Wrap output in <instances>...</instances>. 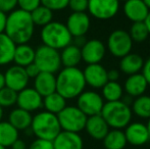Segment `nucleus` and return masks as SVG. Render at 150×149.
Segmentation results:
<instances>
[{"label": "nucleus", "mask_w": 150, "mask_h": 149, "mask_svg": "<svg viewBox=\"0 0 150 149\" xmlns=\"http://www.w3.org/2000/svg\"><path fill=\"white\" fill-rule=\"evenodd\" d=\"M102 141L105 149H125L128 144L124 130L117 129L109 130Z\"/></svg>", "instance_id": "obj_27"}, {"label": "nucleus", "mask_w": 150, "mask_h": 149, "mask_svg": "<svg viewBox=\"0 0 150 149\" xmlns=\"http://www.w3.org/2000/svg\"><path fill=\"white\" fill-rule=\"evenodd\" d=\"M40 38L43 45L58 51L73 43V36L69 32L65 24L56 20H52L41 29Z\"/></svg>", "instance_id": "obj_5"}, {"label": "nucleus", "mask_w": 150, "mask_h": 149, "mask_svg": "<svg viewBox=\"0 0 150 149\" xmlns=\"http://www.w3.org/2000/svg\"><path fill=\"white\" fill-rule=\"evenodd\" d=\"M59 53L61 66L63 68H76L82 61L81 48L73 43L61 49Z\"/></svg>", "instance_id": "obj_24"}, {"label": "nucleus", "mask_w": 150, "mask_h": 149, "mask_svg": "<svg viewBox=\"0 0 150 149\" xmlns=\"http://www.w3.org/2000/svg\"><path fill=\"white\" fill-rule=\"evenodd\" d=\"M52 142L54 149H84V140L79 133L61 131Z\"/></svg>", "instance_id": "obj_20"}, {"label": "nucleus", "mask_w": 150, "mask_h": 149, "mask_svg": "<svg viewBox=\"0 0 150 149\" xmlns=\"http://www.w3.org/2000/svg\"><path fill=\"white\" fill-rule=\"evenodd\" d=\"M105 101L100 93L94 90H85L77 97V107L86 117L100 114Z\"/></svg>", "instance_id": "obj_9"}, {"label": "nucleus", "mask_w": 150, "mask_h": 149, "mask_svg": "<svg viewBox=\"0 0 150 149\" xmlns=\"http://www.w3.org/2000/svg\"><path fill=\"white\" fill-rule=\"evenodd\" d=\"M25 71H26L27 75H28L29 79H33V80L41 73V71L39 70V68H38L34 62L31 64H29V66H27L26 68H25Z\"/></svg>", "instance_id": "obj_40"}, {"label": "nucleus", "mask_w": 150, "mask_h": 149, "mask_svg": "<svg viewBox=\"0 0 150 149\" xmlns=\"http://www.w3.org/2000/svg\"><path fill=\"white\" fill-rule=\"evenodd\" d=\"M33 115L31 112L24 110L20 107L12 109L8 114V121L11 124L18 132L28 131L31 127Z\"/></svg>", "instance_id": "obj_23"}, {"label": "nucleus", "mask_w": 150, "mask_h": 149, "mask_svg": "<svg viewBox=\"0 0 150 149\" xmlns=\"http://www.w3.org/2000/svg\"><path fill=\"white\" fill-rule=\"evenodd\" d=\"M29 149H54L53 142L37 138L30 144Z\"/></svg>", "instance_id": "obj_38"}, {"label": "nucleus", "mask_w": 150, "mask_h": 149, "mask_svg": "<svg viewBox=\"0 0 150 149\" xmlns=\"http://www.w3.org/2000/svg\"><path fill=\"white\" fill-rule=\"evenodd\" d=\"M40 5H41V0H18V8L27 12H32Z\"/></svg>", "instance_id": "obj_37"}, {"label": "nucleus", "mask_w": 150, "mask_h": 149, "mask_svg": "<svg viewBox=\"0 0 150 149\" xmlns=\"http://www.w3.org/2000/svg\"><path fill=\"white\" fill-rule=\"evenodd\" d=\"M124 133L128 144L132 146L146 145L150 141V136L146 124L142 121H131L124 129Z\"/></svg>", "instance_id": "obj_13"}, {"label": "nucleus", "mask_w": 150, "mask_h": 149, "mask_svg": "<svg viewBox=\"0 0 150 149\" xmlns=\"http://www.w3.org/2000/svg\"><path fill=\"white\" fill-rule=\"evenodd\" d=\"M30 130L33 135L39 139L53 141L61 132L57 115L46 110L38 112L33 115Z\"/></svg>", "instance_id": "obj_4"}, {"label": "nucleus", "mask_w": 150, "mask_h": 149, "mask_svg": "<svg viewBox=\"0 0 150 149\" xmlns=\"http://www.w3.org/2000/svg\"><path fill=\"white\" fill-rule=\"evenodd\" d=\"M133 114L141 119H148L150 117V95H143L133 99L131 103Z\"/></svg>", "instance_id": "obj_28"}, {"label": "nucleus", "mask_w": 150, "mask_h": 149, "mask_svg": "<svg viewBox=\"0 0 150 149\" xmlns=\"http://www.w3.org/2000/svg\"><path fill=\"white\" fill-rule=\"evenodd\" d=\"M3 76L5 87L13 90L16 93L28 87L29 82H30V79L25 71V68L16 66V64L9 66L5 71Z\"/></svg>", "instance_id": "obj_12"}, {"label": "nucleus", "mask_w": 150, "mask_h": 149, "mask_svg": "<svg viewBox=\"0 0 150 149\" xmlns=\"http://www.w3.org/2000/svg\"><path fill=\"white\" fill-rule=\"evenodd\" d=\"M65 26L73 38L85 36L91 27L90 16L87 12H71L67 16Z\"/></svg>", "instance_id": "obj_15"}, {"label": "nucleus", "mask_w": 150, "mask_h": 149, "mask_svg": "<svg viewBox=\"0 0 150 149\" xmlns=\"http://www.w3.org/2000/svg\"><path fill=\"white\" fill-rule=\"evenodd\" d=\"M67 105V100L56 91L43 97V107L46 112L53 114L57 115Z\"/></svg>", "instance_id": "obj_30"}, {"label": "nucleus", "mask_w": 150, "mask_h": 149, "mask_svg": "<svg viewBox=\"0 0 150 149\" xmlns=\"http://www.w3.org/2000/svg\"><path fill=\"white\" fill-rule=\"evenodd\" d=\"M124 92L131 98H136L145 94L148 88V83L141 73L128 76L124 83Z\"/></svg>", "instance_id": "obj_17"}, {"label": "nucleus", "mask_w": 150, "mask_h": 149, "mask_svg": "<svg viewBox=\"0 0 150 149\" xmlns=\"http://www.w3.org/2000/svg\"><path fill=\"white\" fill-rule=\"evenodd\" d=\"M143 66H144V59L142 56L138 53L131 52L120 58V72L127 76L135 75L142 72Z\"/></svg>", "instance_id": "obj_22"}, {"label": "nucleus", "mask_w": 150, "mask_h": 149, "mask_svg": "<svg viewBox=\"0 0 150 149\" xmlns=\"http://www.w3.org/2000/svg\"><path fill=\"white\" fill-rule=\"evenodd\" d=\"M133 44L129 32L122 29L115 30L109 34L106 42V50L115 58H122L127 54L131 53Z\"/></svg>", "instance_id": "obj_8"}, {"label": "nucleus", "mask_w": 150, "mask_h": 149, "mask_svg": "<svg viewBox=\"0 0 150 149\" xmlns=\"http://www.w3.org/2000/svg\"><path fill=\"white\" fill-rule=\"evenodd\" d=\"M35 32V25L31 18L30 12L20 8L7 14L5 33L14 43L26 44L33 38Z\"/></svg>", "instance_id": "obj_1"}, {"label": "nucleus", "mask_w": 150, "mask_h": 149, "mask_svg": "<svg viewBox=\"0 0 150 149\" xmlns=\"http://www.w3.org/2000/svg\"><path fill=\"white\" fill-rule=\"evenodd\" d=\"M4 86H5V83H4V76L0 72V89H2Z\"/></svg>", "instance_id": "obj_47"}, {"label": "nucleus", "mask_w": 150, "mask_h": 149, "mask_svg": "<svg viewBox=\"0 0 150 149\" xmlns=\"http://www.w3.org/2000/svg\"><path fill=\"white\" fill-rule=\"evenodd\" d=\"M86 85L93 89H101L108 82L107 70L101 64H87L83 71Z\"/></svg>", "instance_id": "obj_16"}, {"label": "nucleus", "mask_w": 150, "mask_h": 149, "mask_svg": "<svg viewBox=\"0 0 150 149\" xmlns=\"http://www.w3.org/2000/svg\"><path fill=\"white\" fill-rule=\"evenodd\" d=\"M143 23H144L145 27H146V28H147V30H148V32H149V34H150V10H149L148 13H147L146 18H144V20H143Z\"/></svg>", "instance_id": "obj_46"}, {"label": "nucleus", "mask_w": 150, "mask_h": 149, "mask_svg": "<svg viewBox=\"0 0 150 149\" xmlns=\"http://www.w3.org/2000/svg\"><path fill=\"white\" fill-rule=\"evenodd\" d=\"M86 41H87V40H86L85 36L73 38V44H75L76 46H78V47H80V48L86 43Z\"/></svg>", "instance_id": "obj_45"}, {"label": "nucleus", "mask_w": 150, "mask_h": 149, "mask_svg": "<svg viewBox=\"0 0 150 149\" xmlns=\"http://www.w3.org/2000/svg\"><path fill=\"white\" fill-rule=\"evenodd\" d=\"M30 13L35 27L38 26L43 28L44 26H46L53 20V11L48 9L47 7L43 5L38 6L36 9H34Z\"/></svg>", "instance_id": "obj_32"}, {"label": "nucleus", "mask_w": 150, "mask_h": 149, "mask_svg": "<svg viewBox=\"0 0 150 149\" xmlns=\"http://www.w3.org/2000/svg\"><path fill=\"white\" fill-rule=\"evenodd\" d=\"M18 7V0H0V11L10 13Z\"/></svg>", "instance_id": "obj_39"}, {"label": "nucleus", "mask_w": 150, "mask_h": 149, "mask_svg": "<svg viewBox=\"0 0 150 149\" xmlns=\"http://www.w3.org/2000/svg\"><path fill=\"white\" fill-rule=\"evenodd\" d=\"M6 20H7V14L0 11V34L4 33V31H5Z\"/></svg>", "instance_id": "obj_44"}, {"label": "nucleus", "mask_w": 150, "mask_h": 149, "mask_svg": "<svg viewBox=\"0 0 150 149\" xmlns=\"http://www.w3.org/2000/svg\"><path fill=\"white\" fill-rule=\"evenodd\" d=\"M141 74L144 76L147 83H148V86H150V56L146 60H144V66H143Z\"/></svg>", "instance_id": "obj_41"}, {"label": "nucleus", "mask_w": 150, "mask_h": 149, "mask_svg": "<svg viewBox=\"0 0 150 149\" xmlns=\"http://www.w3.org/2000/svg\"><path fill=\"white\" fill-rule=\"evenodd\" d=\"M10 147H11V149H27V144L24 140L18 138V140L13 142V144Z\"/></svg>", "instance_id": "obj_43"}, {"label": "nucleus", "mask_w": 150, "mask_h": 149, "mask_svg": "<svg viewBox=\"0 0 150 149\" xmlns=\"http://www.w3.org/2000/svg\"><path fill=\"white\" fill-rule=\"evenodd\" d=\"M34 64L39 68L41 72L50 73L54 75L59 72L62 66L60 61L59 51L43 45V44L35 49Z\"/></svg>", "instance_id": "obj_6"}, {"label": "nucleus", "mask_w": 150, "mask_h": 149, "mask_svg": "<svg viewBox=\"0 0 150 149\" xmlns=\"http://www.w3.org/2000/svg\"><path fill=\"white\" fill-rule=\"evenodd\" d=\"M3 114H4V112H3V108L0 106V121H2V119H3Z\"/></svg>", "instance_id": "obj_49"}, {"label": "nucleus", "mask_w": 150, "mask_h": 149, "mask_svg": "<svg viewBox=\"0 0 150 149\" xmlns=\"http://www.w3.org/2000/svg\"><path fill=\"white\" fill-rule=\"evenodd\" d=\"M61 131L81 133L85 129L87 117L76 105H67L57 114Z\"/></svg>", "instance_id": "obj_7"}, {"label": "nucleus", "mask_w": 150, "mask_h": 149, "mask_svg": "<svg viewBox=\"0 0 150 149\" xmlns=\"http://www.w3.org/2000/svg\"><path fill=\"white\" fill-rule=\"evenodd\" d=\"M122 12L129 20L132 23H137L144 20L149 12V9L143 0H129L124 2Z\"/></svg>", "instance_id": "obj_19"}, {"label": "nucleus", "mask_w": 150, "mask_h": 149, "mask_svg": "<svg viewBox=\"0 0 150 149\" xmlns=\"http://www.w3.org/2000/svg\"><path fill=\"white\" fill-rule=\"evenodd\" d=\"M82 60L87 64H100L106 54V46L101 40L91 39L81 47Z\"/></svg>", "instance_id": "obj_11"}, {"label": "nucleus", "mask_w": 150, "mask_h": 149, "mask_svg": "<svg viewBox=\"0 0 150 149\" xmlns=\"http://www.w3.org/2000/svg\"><path fill=\"white\" fill-rule=\"evenodd\" d=\"M120 2H126V1H129V0H119Z\"/></svg>", "instance_id": "obj_51"}, {"label": "nucleus", "mask_w": 150, "mask_h": 149, "mask_svg": "<svg viewBox=\"0 0 150 149\" xmlns=\"http://www.w3.org/2000/svg\"><path fill=\"white\" fill-rule=\"evenodd\" d=\"M0 149H6L4 146H2V145H0Z\"/></svg>", "instance_id": "obj_52"}, {"label": "nucleus", "mask_w": 150, "mask_h": 149, "mask_svg": "<svg viewBox=\"0 0 150 149\" xmlns=\"http://www.w3.org/2000/svg\"><path fill=\"white\" fill-rule=\"evenodd\" d=\"M101 96L105 102L117 101L124 97V88L120 82L108 81L101 88Z\"/></svg>", "instance_id": "obj_29"}, {"label": "nucleus", "mask_w": 150, "mask_h": 149, "mask_svg": "<svg viewBox=\"0 0 150 149\" xmlns=\"http://www.w3.org/2000/svg\"><path fill=\"white\" fill-rule=\"evenodd\" d=\"M146 127H147V130H148V133H149V136H150V117H149L148 119H147Z\"/></svg>", "instance_id": "obj_48"}, {"label": "nucleus", "mask_w": 150, "mask_h": 149, "mask_svg": "<svg viewBox=\"0 0 150 149\" xmlns=\"http://www.w3.org/2000/svg\"><path fill=\"white\" fill-rule=\"evenodd\" d=\"M120 77V72L119 70L112 68V70L107 71V79H108V81L119 82Z\"/></svg>", "instance_id": "obj_42"}, {"label": "nucleus", "mask_w": 150, "mask_h": 149, "mask_svg": "<svg viewBox=\"0 0 150 149\" xmlns=\"http://www.w3.org/2000/svg\"><path fill=\"white\" fill-rule=\"evenodd\" d=\"M149 45H150V37H149Z\"/></svg>", "instance_id": "obj_53"}, {"label": "nucleus", "mask_w": 150, "mask_h": 149, "mask_svg": "<svg viewBox=\"0 0 150 149\" xmlns=\"http://www.w3.org/2000/svg\"><path fill=\"white\" fill-rule=\"evenodd\" d=\"M16 44L5 33L0 34V66H7L13 61Z\"/></svg>", "instance_id": "obj_25"}, {"label": "nucleus", "mask_w": 150, "mask_h": 149, "mask_svg": "<svg viewBox=\"0 0 150 149\" xmlns=\"http://www.w3.org/2000/svg\"><path fill=\"white\" fill-rule=\"evenodd\" d=\"M69 0H41V5L52 11H60L67 7Z\"/></svg>", "instance_id": "obj_35"}, {"label": "nucleus", "mask_w": 150, "mask_h": 149, "mask_svg": "<svg viewBox=\"0 0 150 149\" xmlns=\"http://www.w3.org/2000/svg\"><path fill=\"white\" fill-rule=\"evenodd\" d=\"M34 59H35V49L31 45H29L28 43L16 45L13 55V62L16 66L26 68L27 66L33 64Z\"/></svg>", "instance_id": "obj_26"}, {"label": "nucleus", "mask_w": 150, "mask_h": 149, "mask_svg": "<svg viewBox=\"0 0 150 149\" xmlns=\"http://www.w3.org/2000/svg\"><path fill=\"white\" fill-rule=\"evenodd\" d=\"M67 7L73 12H86L88 10V0H69Z\"/></svg>", "instance_id": "obj_36"}, {"label": "nucleus", "mask_w": 150, "mask_h": 149, "mask_svg": "<svg viewBox=\"0 0 150 149\" xmlns=\"http://www.w3.org/2000/svg\"><path fill=\"white\" fill-rule=\"evenodd\" d=\"M84 130L87 132V134L92 139L102 141L103 138L106 136V134L110 130V128L108 127L104 119L101 117V114H96L87 117V121H86Z\"/></svg>", "instance_id": "obj_18"}, {"label": "nucleus", "mask_w": 150, "mask_h": 149, "mask_svg": "<svg viewBox=\"0 0 150 149\" xmlns=\"http://www.w3.org/2000/svg\"><path fill=\"white\" fill-rule=\"evenodd\" d=\"M100 114L110 129L124 130L133 119L131 105L124 100L105 102Z\"/></svg>", "instance_id": "obj_3"}, {"label": "nucleus", "mask_w": 150, "mask_h": 149, "mask_svg": "<svg viewBox=\"0 0 150 149\" xmlns=\"http://www.w3.org/2000/svg\"><path fill=\"white\" fill-rule=\"evenodd\" d=\"M18 93L13 90L4 86L0 89V106L2 108H8L16 104Z\"/></svg>", "instance_id": "obj_34"}, {"label": "nucleus", "mask_w": 150, "mask_h": 149, "mask_svg": "<svg viewBox=\"0 0 150 149\" xmlns=\"http://www.w3.org/2000/svg\"><path fill=\"white\" fill-rule=\"evenodd\" d=\"M18 139V131L8 121H0V145L10 147Z\"/></svg>", "instance_id": "obj_31"}, {"label": "nucleus", "mask_w": 150, "mask_h": 149, "mask_svg": "<svg viewBox=\"0 0 150 149\" xmlns=\"http://www.w3.org/2000/svg\"><path fill=\"white\" fill-rule=\"evenodd\" d=\"M16 105L31 113L38 112L43 107V97L34 88L27 87L18 93Z\"/></svg>", "instance_id": "obj_14"}, {"label": "nucleus", "mask_w": 150, "mask_h": 149, "mask_svg": "<svg viewBox=\"0 0 150 149\" xmlns=\"http://www.w3.org/2000/svg\"><path fill=\"white\" fill-rule=\"evenodd\" d=\"M143 2L146 4V6L148 7V9L150 10V0H143Z\"/></svg>", "instance_id": "obj_50"}, {"label": "nucleus", "mask_w": 150, "mask_h": 149, "mask_svg": "<svg viewBox=\"0 0 150 149\" xmlns=\"http://www.w3.org/2000/svg\"><path fill=\"white\" fill-rule=\"evenodd\" d=\"M33 88L42 97L53 93L56 91V76L50 73L41 72L34 79Z\"/></svg>", "instance_id": "obj_21"}, {"label": "nucleus", "mask_w": 150, "mask_h": 149, "mask_svg": "<svg viewBox=\"0 0 150 149\" xmlns=\"http://www.w3.org/2000/svg\"><path fill=\"white\" fill-rule=\"evenodd\" d=\"M131 39L135 43H143L149 39L150 34L143 22L133 23L129 31Z\"/></svg>", "instance_id": "obj_33"}, {"label": "nucleus", "mask_w": 150, "mask_h": 149, "mask_svg": "<svg viewBox=\"0 0 150 149\" xmlns=\"http://www.w3.org/2000/svg\"><path fill=\"white\" fill-rule=\"evenodd\" d=\"M86 82L83 71L76 68H62L56 75V92L65 100L76 99L85 91Z\"/></svg>", "instance_id": "obj_2"}, {"label": "nucleus", "mask_w": 150, "mask_h": 149, "mask_svg": "<svg viewBox=\"0 0 150 149\" xmlns=\"http://www.w3.org/2000/svg\"><path fill=\"white\" fill-rule=\"evenodd\" d=\"M119 0H88L89 16L99 20H108L115 18L120 10Z\"/></svg>", "instance_id": "obj_10"}]
</instances>
